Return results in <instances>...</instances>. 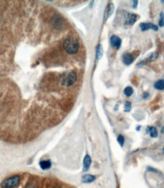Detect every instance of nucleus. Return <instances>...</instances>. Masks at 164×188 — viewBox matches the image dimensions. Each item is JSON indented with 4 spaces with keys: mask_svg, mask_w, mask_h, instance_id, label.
I'll return each instance as SVG.
<instances>
[{
    "mask_svg": "<svg viewBox=\"0 0 164 188\" xmlns=\"http://www.w3.org/2000/svg\"><path fill=\"white\" fill-rule=\"evenodd\" d=\"M124 93L126 96L128 97H130L132 94H133V88L130 86H128L125 88L124 90Z\"/></svg>",
    "mask_w": 164,
    "mask_h": 188,
    "instance_id": "16",
    "label": "nucleus"
},
{
    "mask_svg": "<svg viewBox=\"0 0 164 188\" xmlns=\"http://www.w3.org/2000/svg\"><path fill=\"white\" fill-rule=\"evenodd\" d=\"M110 43L111 45H112V46L115 47L117 50H119L120 48V46H121L122 40L118 36L112 35V37H110Z\"/></svg>",
    "mask_w": 164,
    "mask_h": 188,
    "instance_id": "5",
    "label": "nucleus"
},
{
    "mask_svg": "<svg viewBox=\"0 0 164 188\" xmlns=\"http://www.w3.org/2000/svg\"><path fill=\"white\" fill-rule=\"evenodd\" d=\"M146 133H150V136L152 138H156L158 136L157 130L154 127H147V128L146 129Z\"/></svg>",
    "mask_w": 164,
    "mask_h": 188,
    "instance_id": "9",
    "label": "nucleus"
},
{
    "mask_svg": "<svg viewBox=\"0 0 164 188\" xmlns=\"http://www.w3.org/2000/svg\"><path fill=\"white\" fill-rule=\"evenodd\" d=\"M40 168H41L43 170L49 169V168L51 167V162H50V161H49V160L42 161V162L40 163Z\"/></svg>",
    "mask_w": 164,
    "mask_h": 188,
    "instance_id": "13",
    "label": "nucleus"
},
{
    "mask_svg": "<svg viewBox=\"0 0 164 188\" xmlns=\"http://www.w3.org/2000/svg\"><path fill=\"white\" fill-rule=\"evenodd\" d=\"M163 60H164V55H163Z\"/></svg>",
    "mask_w": 164,
    "mask_h": 188,
    "instance_id": "25",
    "label": "nucleus"
},
{
    "mask_svg": "<svg viewBox=\"0 0 164 188\" xmlns=\"http://www.w3.org/2000/svg\"><path fill=\"white\" fill-rule=\"evenodd\" d=\"M138 3V1H133V8L136 9L137 8V5Z\"/></svg>",
    "mask_w": 164,
    "mask_h": 188,
    "instance_id": "20",
    "label": "nucleus"
},
{
    "mask_svg": "<svg viewBox=\"0 0 164 188\" xmlns=\"http://www.w3.org/2000/svg\"><path fill=\"white\" fill-rule=\"evenodd\" d=\"M122 59L123 63L126 66L131 65L134 61V56L129 53H125L122 55Z\"/></svg>",
    "mask_w": 164,
    "mask_h": 188,
    "instance_id": "4",
    "label": "nucleus"
},
{
    "mask_svg": "<svg viewBox=\"0 0 164 188\" xmlns=\"http://www.w3.org/2000/svg\"><path fill=\"white\" fill-rule=\"evenodd\" d=\"M156 58H157V53H153L150 54V56L148 57V58L144 60L145 61L141 62V63H140V64H141V65H143V64H145L146 63H147V62H150V61H153V60H156Z\"/></svg>",
    "mask_w": 164,
    "mask_h": 188,
    "instance_id": "14",
    "label": "nucleus"
},
{
    "mask_svg": "<svg viewBox=\"0 0 164 188\" xmlns=\"http://www.w3.org/2000/svg\"><path fill=\"white\" fill-rule=\"evenodd\" d=\"M124 108L126 112H129V111H131V109H132V104H131L130 102H126Z\"/></svg>",
    "mask_w": 164,
    "mask_h": 188,
    "instance_id": "17",
    "label": "nucleus"
},
{
    "mask_svg": "<svg viewBox=\"0 0 164 188\" xmlns=\"http://www.w3.org/2000/svg\"><path fill=\"white\" fill-rule=\"evenodd\" d=\"M161 133H162V134H164V127H162V130H161Z\"/></svg>",
    "mask_w": 164,
    "mask_h": 188,
    "instance_id": "22",
    "label": "nucleus"
},
{
    "mask_svg": "<svg viewBox=\"0 0 164 188\" xmlns=\"http://www.w3.org/2000/svg\"><path fill=\"white\" fill-rule=\"evenodd\" d=\"M153 86L157 90H164V79L156 81Z\"/></svg>",
    "mask_w": 164,
    "mask_h": 188,
    "instance_id": "12",
    "label": "nucleus"
},
{
    "mask_svg": "<svg viewBox=\"0 0 164 188\" xmlns=\"http://www.w3.org/2000/svg\"><path fill=\"white\" fill-rule=\"evenodd\" d=\"M162 151H163V153H164V148H163V149H162Z\"/></svg>",
    "mask_w": 164,
    "mask_h": 188,
    "instance_id": "24",
    "label": "nucleus"
},
{
    "mask_svg": "<svg viewBox=\"0 0 164 188\" xmlns=\"http://www.w3.org/2000/svg\"><path fill=\"white\" fill-rule=\"evenodd\" d=\"M159 26L163 27L164 26V14L162 12L160 13V19L159 21Z\"/></svg>",
    "mask_w": 164,
    "mask_h": 188,
    "instance_id": "18",
    "label": "nucleus"
},
{
    "mask_svg": "<svg viewBox=\"0 0 164 188\" xmlns=\"http://www.w3.org/2000/svg\"><path fill=\"white\" fill-rule=\"evenodd\" d=\"M103 46H102L101 44H100L98 46H97V53H96V58H97V60H99L100 58H101L102 56H103Z\"/></svg>",
    "mask_w": 164,
    "mask_h": 188,
    "instance_id": "15",
    "label": "nucleus"
},
{
    "mask_svg": "<svg viewBox=\"0 0 164 188\" xmlns=\"http://www.w3.org/2000/svg\"><path fill=\"white\" fill-rule=\"evenodd\" d=\"M19 182H20V177H19V176H13V177H8V178L3 180L1 186L3 188L14 187V186H16L18 184Z\"/></svg>",
    "mask_w": 164,
    "mask_h": 188,
    "instance_id": "3",
    "label": "nucleus"
},
{
    "mask_svg": "<svg viewBox=\"0 0 164 188\" xmlns=\"http://www.w3.org/2000/svg\"><path fill=\"white\" fill-rule=\"evenodd\" d=\"M77 80V75L74 71L65 72L61 76V83L64 86H71Z\"/></svg>",
    "mask_w": 164,
    "mask_h": 188,
    "instance_id": "2",
    "label": "nucleus"
},
{
    "mask_svg": "<svg viewBox=\"0 0 164 188\" xmlns=\"http://www.w3.org/2000/svg\"><path fill=\"white\" fill-rule=\"evenodd\" d=\"M63 48L69 54H75L79 49V43L78 40L73 37H69L65 40Z\"/></svg>",
    "mask_w": 164,
    "mask_h": 188,
    "instance_id": "1",
    "label": "nucleus"
},
{
    "mask_svg": "<svg viewBox=\"0 0 164 188\" xmlns=\"http://www.w3.org/2000/svg\"><path fill=\"white\" fill-rule=\"evenodd\" d=\"M140 28H141V31H145L149 29H153V31H156L158 30V27L156 25H153L152 23H141L140 24Z\"/></svg>",
    "mask_w": 164,
    "mask_h": 188,
    "instance_id": "6",
    "label": "nucleus"
},
{
    "mask_svg": "<svg viewBox=\"0 0 164 188\" xmlns=\"http://www.w3.org/2000/svg\"><path fill=\"white\" fill-rule=\"evenodd\" d=\"M148 96H149L148 93H144V99L147 98V97H148Z\"/></svg>",
    "mask_w": 164,
    "mask_h": 188,
    "instance_id": "21",
    "label": "nucleus"
},
{
    "mask_svg": "<svg viewBox=\"0 0 164 188\" xmlns=\"http://www.w3.org/2000/svg\"><path fill=\"white\" fill-rule=\"evenodd\" d=\"M140 128H141V127H138V128H137V130H139Z\"/></svg>",
    "mask_w": 164,
    "mask_h": 188,
    "instance_id": "23",
    "label": "nucleus"
},
{
    "mask_svg": "<svg viewBox=\"0 0 164 188\" xmlns=\"http://www.w3.org/2000/svg\"><path fill=\"white\" fill-rule=\"evenodd\" d=\"M91 159L88 155H87L84 159V171H88V168L91 166Z\"/></svg>",
    "mask_w": 164,
    "mask_h": 188,
    "instance_id": "10",
    "label": "nucleus"
},
{
    "mask_svg": "<svg viewBox=\"0 0 164 188\" xmlns=\"http://www.w3.org/2000/svg\"><path fill=\"white\" fill-rule=\"evenodd\" d=\"M95 179V176L91 175V174H85L82 177V182L83 183H91V182L94 181Z\"/></svg>",
    "mask_w": 164,
    "mask_h": 188,
    "instance_id": "11",
    "label": "nucleus"
},
{
    "mask_svg": "<svg viewBox=\"0 0 164 188\" xmlns=\"http://www.w3.org/2000/svg\"><path fill=\"white\" fill-rule=\"evenodd\" d=\"M118 142H119V143L120 144L121 146H123V145H124L125 139H124V136H123L122 135H119V136H118Z\"/></svg>",
    "mask_w": 164,
    "mask_h": 188,
    "instance_id": "19",
    "label": "nucleus"
},
{
    "mask_svg": "<svg viewBox=\"0 0 164 188\" xmlns=\"http://www.w3.org/2000/svg\"><path fill=\"white\" fill-rule=\"evenodd\" d=\"M113 11H114L113 4L111 3V4H109V5H108V6L106 7V11H105V15H104L105 20L109 19V18L112 15V14L113 13Z\"/></svg>",
    "mask_w": 164,
    "mask_h": 188,
    "instance_id": "8",
    "label": "nucleus"
},
{
    "mask_svg": "<svg viewBox=\"0 0 164 188\" xmlns=\"http://www.w3.org/2000/svg\"><path fill=\"white\" fill-rule=\"evenodd\" d=\"M138 20V15L132 13H129L126 18V24L129 25H132Z\"/></svg>",
    "mask_w": 164,
    "mask_h": 188,
    "instance_id": "7",
    "label": "nucleus"
}]
</instances>
